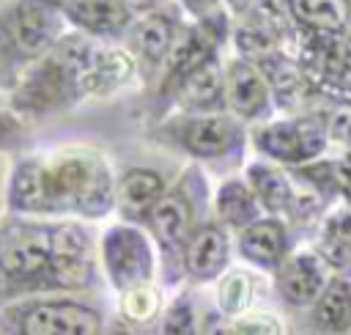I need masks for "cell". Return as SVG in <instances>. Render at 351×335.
Listing matches in <instances>:
<instances>
[{"label": "cell", "mask_w": 351, "mask_h": 335, "mask_svg": "<svg viewBox=\"0 0 351 335\" xmlns=\"http://www.w3.org/2000/svg\"><path fill=\"white\" fill-rule=\"evenodd\" d=\"M118 173L107 154L88 143L11 157L5 211L44 220L99 222L115 214Z\"/></svg>", "instance_id": "obj_1"}, {"label": "cell", "mask_w": 351, "mask_h": 335, "mask_svg": "<svg viewBox=\"0 0 351 335\" xmlns=\"http://www.w3.org/2000/svg\"><path fill=\"white\" fill-rule=\"evenodd\" d=\"M137 80V66L123 44L93 41L69 30L22 74L5 104L27 124L47 121L90 99H112Z\"/></svg>", "instance_id": "obj_2"}, {"label": "cell", "mask_w": 351, "mask_h": 335, "mask_svg": "<svg viewBox=\"0 0 351 335\" xmlns=\"http://www.w3.org/2000/svg\"><path fill=\"white\" fill-rule=\"evenodd\" d=\"M211 198L214 189L206 168L189 162L143 222L159 255V286L165 291L184 288V250L195 231L211 220Z\"/></svg>", "instance_id": "obj_3"}, {"label": "cell", "mask_w": 351, "mask_h": 335, "mask_svg": "<svg viewBox=\"0 0 351 335\" xmlns=\"http://www.w3.org/2000/svg\"><path fill=\"white\" fill-rule=\"evenodd\" d=\"M55 228L58 220L0 217V305L55 294Z\"/></svg>", "instance_id": "obj_4"}, {"label": "cell", "mask_w": 351, "mask_h": 335, "mask_svg": "<svg viewBox=\"0 0 351 335\" xmlns=\"http://www.w3.org/2000/svg\"><path fill=\"white\" fill-rule=\"evenodd\" d=\"M148 137L200 168H239L247 165L250 126L230 113H170L148 124Z\"/></svg>", "instance_id": "obj_5"}, {"label": "cell", "mask_w": 351, "mask_h": 335, "mask_svg": "<svg viewBox=\"0 0 351 335\" xmlns=\"http://www.w3.org/2000/svg\"><path fill=\"white\" fill-rule=\"evenodd\" d=\"M69 25L60 0H5L0 3V93L16 88L22 74L38 63L63 36Z\"/></svg>", "instance_id": "obj_6"}, {"label": "cell", "mask_w": 351, "mask_h": 335, "mask_svg": "<svg viewBox=\"0 0 351 335\" xmlns=\"http://www.w3.org/2000/svg\"><path fill=\"white\" fill-rule=\"evenodd\" d=\"M101 294H36L0 305V335H101Z\"/></svg>", "instance_id": "obj_7"}, {"label": "cell", "mask_w": 351, "mask_h": 335, "mask_svg": "<svg viewBox=\"0 0 351 335\" xmlns=\"http://www.w3.org/2000/svg\"><path fill=\"white\" fill-rule=\"evenodd\" d=\"M250 146L255 148L258 159L274 162L285 170H296L324 159L332 143H329L324 110L318 107L310 113L280 115L261 126H252Z\"/></svg>", "instance_id": "obj_8"}, {"label": "cell", "mask_w": 351, "mask_h": 335, "mask_svg": "<svg viewBox=\"0 0 351 335\" xmlns=\"http://www.w3.org/2000/svg\"><path fill=\"white\" fill-rule=\"evenodd\" d=\"M99 264L104 286H110L118 297L159 283V255L143 225L115 220L99 233Z\"/></svg>", "instance_id": "obj_9"}, {"label": "cell", "mask_w": 351, "mask_h": 335, "mask_svg": "<svg viewBox=\"0 0 351 335\" xmlns=\"http://www.w3.org/2000/svg\"><path fill=\"white\" fill-rule=\"evenodd\" d=\"M186 27V16L184 11L178 8V3L162 8V11H154V14H145V16H137L126 33V38L121 41L123 49L132 55L134 66H137V74H140V82L148 85L151 91L156 88L176 44H178V36L181 30Z\"/></svg>", "instance_id": "obj_10"}, {"label": "cell", "mask_w": 351, "mask_h": 335, "mask_svg": "<svg viewBox=\"0 0 351 335\" xmlns=\"http://www.w3.org/2000/svg\"><path fill=\"white\" fill-rule=\"evenodd\" d=\"M225 107L250 129L274 118L277 102L266 74L255 60H247L241 55L225 60Z\"/></svg>", "instance_id": "obj_11"}, {"label": "cell", "mask_w": 351, "mask_h": 335, "mask_svg": "<svg viewBox=\"0 0 351 335\" xmlns=\"http://www.w3.org/2000/svg\"><path fill=\"white\" fill-rule=\"evenodd\" d=\"M329 277H332V272L326 269L321 255L310 244H302L274 269L271 294L280 308H285L288 313L296 316L318 299V294L324 291Z\"/></svg>", "instance_id": "obj_12"}, {"label": "cell", "mask_w": 351, "mask_h": 335, "mask_svg": "<svg viewBox=\"0 0 351 335\" xmlns=\"http://www.w3.org/2000/svg\"><path fill=\"white\" fill-rule=\"evenodd\" d=\"M233 247L236 255L244 261V266L271 277L274 269L302 244L285 220L263 214L261 220H255L252 225H247L233 236Z\"/></svg>", "instance_id": "obj_13"}, {"label": "cell", "mask_w": 351, "mask_h": 335, "mask_svg": "<svg viewBox=\"0 0 351 335\" xmlns=\"http://www.w3.org/2000/svg\"><path fill=\"white\" fill-rule=\"evenodd\" d=\"M233 233L228 228H222L214 217L206 220L195 236L189 239L186 250H184V286L195 288V286H208L217 283L233 261Z\"/></svg>", "instance_id": "obj_14"}, {"label": "cell", "mask_w": 351, "mask_h": 335, "mask_svg": "<svg viewBox=\"0 0 351 335\" xmlns=\"http://www.w3.org/2000/svg\"><path fill=\"white\" fill-rule=\"evenodd\" d=\"M60 11L71 33L107 44H121L134 22L121 0H60Z\"/></svg>", "instance_id": "obj_15"}, {"label": "cell", "mask_w": 351, "mask_h": 335, "mask_svg": "<svg viewBox=\"0 0 351 335\" xmlns=\"http://www.w3.org/2000/svg\"><path fill=\"white\" fill-rule=\"evenodd\" d=\"M293 319V335H351V280L332 275L318 299Z\"/></svg>", "instance_id": "obj_16"}, {"label": "cell", "mask_w": 351, "mask_h": 335, "mask_svg": "<svg viewBox=\"0 0 351 335\" xmlns=\"http://www.w3.org/2000/svg\"><path fill=\"white\" fill-rule=\"evenodd\" d=\"M173 178H167L162 170L148 165H129L118 173L115 187V214L123 222L143 225L151 214V209L159 203V198L167 192Z\"/></svg>", "instance_id": "obj_17"}, {"label": "cell", "mask_w": 351, "mask_h": 335, "mask_svg": "<svg viewBox=\"0 0 351 335\" xmlns=\"http://www.w3.org/2000/svg\"><path fill=\"white\" fill-rule=\"evenodd\" d=\"M170 113H228L222 55L208 58L178 85V91L173 93V102H170Z\"/></svg>", "instance_id": "obj_18"}, {"label": "cell", "mask_w": 351, "mask_h": 335, "mask_svg": "<svg viewBox=\"0 0 351 335\" xmlns=\"http://www.w3.org/2000/svg\"><path fill=\"white\" fill-rule=\"evenodd\" d=\"M280 8L304 36H343L351 33V0H280Z\"/></svg>", "instance_id": "obj_19"}, {"label": "cell", "mask_w": 351, "mask_h": 335, "mask_svg": "<svg viewBox=\"0 0 351 335\" xmlns=\"http://www.w3.org/2000/svg\"><path fill=\"white\" fill-rule=\"evenodd\" d=\"M241 176L252 187L263 214L288 220V214L296 203V195H299V187H296L291 170H285L274 162H266V159H252L244 165Z\"/></svg>", "instance_id": "obj_20"}, {"label": "cell", "mask_w": 351, "mask_h": 335, "mask_svg": "<svg viewBox=\"0 0 351 335\" xmlns=\"http://www.w3.org/2000/svg\"><path fill=\"white\" fill-rule=\"evenodd\" d=\"M310 247L321 255L332 275L351 280V206H332L315 228Z\"/></svg>", "instance_id": "obj_21"}, {"label": "cell", "mask_w": 351, "mask_h": 335, "mask_svg": "<svg viewBox=\"0 0 351 335\" xmlns=\"http://www.w3.org/2000/svg\"><path fill=\"white\" fill-rule=\"evenodd\" d=\"M211 217L236 236L239 231H244L247 225H252L255 220H261L263 217V209H261L252 187L247 184V178L239 176V173H230V176H225L214 187Z\"/></svg>", "instance_id": "obj_22"}, {"label": "cell", "mask_w": 351, "mask_h": 335, "mask_svg": "<svg viewBox=\"0 0 351 335\" xmlns=\"http://www.w3.org/2000/svg\"><path fill=\"white\" fill-rule=\"evenodd\" d=\"M263 294H266V283L261 272L250 266H230L214 283V308L225 319H236L252 308H261Z\"/></svg>", "instance_id": "obj_23"}, {"label": "cell", "mask_w": 351, "mask_h": 335, "mask_svg": "<svg viewBox=\"0 0 351 335\" xmlns=\"http://www.w3.org/2000/svg\"><path fill=\"white\" fill-rule=\"evenodd\" d=\"M151 335H200V310L189 286L178 288L165 302V310L151 327Z\"/></svg>", "instance_id": "obj_24"}, {"label": "cell", "mask_w": 351, "mask_h": 335, "mask_svg": "<svg viewBox=\"0 0 351 335\" xmlns=\"http://www.w3.org/2000/svg\"><path fill=\"white\" fill-rule=\"evenodd\" d=\"M165 288L159 283H148V286H140V288H132L126 294L118 297V316L137 324V327H145L151 330L162 310H165Z\"/></svg>", "instance_id": "obj_25"}, {"label": "cell", "mask_w": 351, "mask_h": 335, "mask_svg": "<svg viewBox=\"0 0 351 335\" xmlns=\"http://www.w3.org/2000/svg\"><path fill=\"white\" fill-rule=\"evenodd\" d=\"M228 321H230L233 335H288L282 316L269 305L252 308V310H247L236 319H228Z\"/></svg>", "instance_id": "obj_26"}, {"label": "cell", "mask_w": 351, "mask_h": 335, "mask_svg": "<svg viewBox=\"0 0 351 335\" xmlns=\"http://www.w3.org/2000/svg\"><path fill=\"white\" fill-rule=\"evenodd\" d=\"M30 151V124L8 104H0V157H16Z\"/></svg>", "instance_id": "obj_27"}, {"label": "cell", "mask_w": 351, "mask_h": 335, "mask_svg": "<svg viewBox=\"0 0 351 335\" xmlns=\"http://www.w3.org/2000/svg\"><path fill=\"white\" fill-rule=\"evenodd\" d=\"M176 3H178V8L184 11V16L192 19V22L208 19V16L219 14V11H225V8H222L225 0H176Z\"/></svg>", "instance_id": "obj_28"}, {"label": "cell", "mask_w": 351, "mask_h": 335, "mask_svg": "<svg viewBox=\"0 0 351 335\" xmlns=\"http://www.w3.org/2000/svg\"><path fill=\"white\" fill-rule=\"evenodd\" d=\"M335 170H337L340 203L351 206V151H343L340 157H335Z\"/></svg>", "instance_id": "obj_29"}, {"label": "cell", "mask_w": 351, "mask_h": 335, "mask_svg": "<svg viewBox=\"0 0 351 335\" xmlns=\"http://www.w3.org/2000/svg\"><path fill=\"white\" fill-rule=\"evenodd\" d=\"M200 335H233V330L217 308H208L200 313Z\"/></svg>", "instance_id": "obj_30"}, {"label": "cell", "mask_w": 351, "mask_h": 335, "mask_svg": "<svg viewBox=\"0 0 351 335\" xmlns=\"http://www.w3.org/2000/svg\"><path fill=\"white\" fill-rule=\"evenodd\" d=\"M101 335H151V330L137 327V324H132V321H126V319H121V316L115 313V316L107 319Z\"/></svg>", "instance_id": "obj_31"}, {"label": "cell", "mask_w": 351, "mask_h": 335, "mask_svg": "<svg viewBox=\"0 0 351 335\" xmlns=\"http://www.w3.org/2000/svg\"><path fill=\"white\" fill-rule=\"evenodd\" d=\"M132 14H134V19L137 16H145V14H154V11H162V8H167V5H173L176 0H121Z\"/></svg>", "instance_id": "obj_32"}, {"label": "cell", "mask_w": 351, "mask_h": 335, "mask_svg": "<svg viewBox=\"0 0 351 335\" xmlns=\"http://www.w3.org/2000/svg\"><path fill=\"white\" fill-rule=\"evenodd\" d=\"M11 157H0V217L5 214V178H8Z\"/></svg>", "instance_id": "obj_33"}, {"label": "cell", "mask_w": 351, "mask_h": 335, "mask_svg": "<svg viewBox=\"0 0 351 335\" xmlns=\"http://www.w3.org/2000/svg\"><path fill=\"white\" fill-rule=\"evenodd\" d=\"M0 104H5V96H3V93H0Z\"/></svg>", "instance_id": "obj_34"}, {"label": "cell", "mask_w": 351, "mask_h": 335, "mask_svg": "<svg viewBox=\"0 0 351 335\" xmlns=\"http://www.w3.org/2000/svg\"><path fill=\"white\" fill-rule=\"evenodd\" d=\"M0 3H5V0H0Z\"/></svg>", "instance_id": "obj_35"}]
</instances>
